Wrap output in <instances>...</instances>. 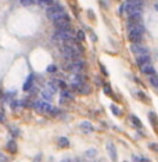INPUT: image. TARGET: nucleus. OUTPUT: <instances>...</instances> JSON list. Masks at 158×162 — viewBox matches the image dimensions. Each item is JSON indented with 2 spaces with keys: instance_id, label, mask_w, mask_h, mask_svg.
Masks as SVG:
<instances>
[{
  "instance_id": "7ed1b4c3",
  "label": "nucleus",
  "mask_w": 158,
  "mask_h": 162,
  "mask_svg": "<svg viewBox=\"0 0 158 162\" xmlns=\"http://www.w3.org/2000/svg\"><path fill=\"white\" fill-rule=\"evenodd\" d=\"M143 32H144V26H143L142 24L134 25V26H129V39L133 43H139L140 39H142Z\"/></svg>"
},
{
  "instance_id": "393cba45",
  "label": "nucleus",
  "mask_w": 158,
  "mask_h": 162,
  "mask_svg": "<svg viewBox=\"0 0 158 162\" xmlns=\"http://www.w3.org/2000/svg\"><path fill=\"white\" fill-rule=\"evenodd\" d=\"M155 10H157V11H158V4H155Z\"/></svg>"
},
{
  "instance_id": "4be33fe9",
  "label": "nucleus",
  "mask_w": 158,
  "mask_h": 162,
  "mask_svg": "<svg viewBox=\"0 0 158 162\" xmlns=\"http://www.w3.org/2000/svg\"><path fill=\"white\" fill-rule=\"evenodd\" d=\"M0 162H7V158H6V155L0 154Z\"/></svg>"
},
{
  "instance_id": "9d476101",
  "label": "nucleus",
  "mask_w": 158,
  "mask_h": 162,
  "mask_svg": "<svg viewBox=\"0 0 158 162\" xmlns=\"http://www.w3.org/2000/svg\"><path fill=\"white\" fill-rule=\"evenodd\" d=\"M140 71H142V74H144V75H150V76L154 75V67L151 65L150 62L142 65V67H140Z\"/></svg>"
},
{
  "instance_id": "4468645a",
  "label": "nucleus",
  "mask_w": 158,
  "mask_h": 162,
  "mask_svg": "<svg viewBox=\"0 0 158 162\" xmlns=\"http://www.w3.org/2000/svg\"><path fill=\"white\" fill-rule=\"evenodd\" d=\"M51 96H53V93L50 92V90H43V92H42V97L46 99V100H50Z\"/></svg>"
},
{
  "instance_id": "aec40b11",
  "label": "nucleus",
  "mask_w": 158,
  "mask_h": 162,
  "mask_svg": "<svg viewBox=\"0 0 158 162\" xmlns=\"http://www.w3.org/2000/svg\"><path fill=\"white\" fill-rule=\"evenodd\" d=\"M132 121L134 122V125H136V126H139V128L142 126V122H140V121H139V119H137L136 116H132Z\"/></svg>"
},
{
  "instance_id": "f8f14e48",
  "label": "nucleus",
  "mask_w": 158,
  "mask_h": 162,
  "mask_svg": "<svg viewBox=\"0 0 158 162\" xmlns=\"http://www.w3.org/2000/svg\"><path fill=\"white\" fill-rule=\"evenodd\" d=\"M80 128H82L85 132H92L93 130V126L90 125V122H82V124H80Z\"/></svg>"
},
{
  "instance_id": "f03ea898",
  "label": "nucleus",
  "mask_w": 158,
  "mask_h": 162,
  "mask_svg": "<svg viewBox=\"0 0 158 162\" xmlns=\"http://www.w3.org/2000/svg\"><path fill=\"white\" fill-rule=\"evenodd\" d=\"M63 53H64V55H65L68 60H76L79 55H80L79 49L75 46V45H72L71 40L65 42V46H64V49H63Z\"/></svg>"
},
{
  "instance_id": "6ab92c4d",
  "label": "nucleus",
  "mask_w": 158,
  "mask_h": 162,
  "mask_svg": "<svg viewBox=\"0 0 158 162\" xmlns=\"http://www.w3.org/2000/svg\"><path fill=\"white\" fill-rule=\"evenodd\" d=\"M20 3H21V4H24V6H29V4H32V3H36V1H32V0H21Z\"/></svg>"
},
{
  "instance_id": "423d86ee",
  "label": "nucleus",
  "mask_w": 158,
  "mask_h": 162,
  "mask_svg": "<svg viewBox=\"0 0 158 162\" xmlns=\"http://www.w3.org/2000/svg\"><path fill=\"white\" fill-rule=\"evenodd\" d=\"M35 108L38 109V111H40V112H49V111H53V108H51V105L49 104L47 101H35Z\"/></svg>"
},
{
  "instance_id": "dca6fc26",
  "label": "nucleus",
  "mask_w": 158,
  "mask_h": 162,
  "mask_svg": "<svg viewBox=\"0 0 158 162\" xmlns=\"http://www.w3.org/2000/svg\"><path fill=\"white\" fill-rule=\"evenodd\" d=\"M7 148H8V150H11V153H16V151H17L16 143H14V141H10V143L7 144Z\"/></svg>"
},
{
  "instance_id": "39448f33",
  "label": "nucleus",
  "mask_w": 158,
  "mask_h": 162,
  "mask_svg": "<svg viewBox=\"0 0 158 162\" xmlns=\"http://www.w3.org/2000/svg\"><path fill=\"white\" fill-rule=\"evenodd\" d=\"M55 38L61 39L64 42H68L72 39V31L71 29H57L55 32Z\"/></svg>"
},
{
  "instance_id": "0eeeda50",
  "label": "nucleus",
  "mask_w": 158,
  "mask_h": 162,
  "mask_svg": "<svg viewBox=\"0 0 158 162\" xmlns=\"http://www.w3.org/2000/svg\"><path fill=\"white\" fill-rule=\"evenodd\" d=\"M54 25L57 26V29H70L71 22H70L68 16H65V17H63V18H60V20L54 21Z\"/></svg>"
},
{
  "instance_id": "2eb2a0df",
  "label": "nucleus",
  "mask_w": 158,
  "mask_h": 162,
  "mask_svg": "<svg viewBox=\"0 0 158 162\" xmlns=\"http://www.w3.org/2000/svg\"><path fill=\"white\" fill-rule=\"evenodd\" d=\"M58 143H60V146L61 147H68V144H70V141L65 139V137H61V139L58 140Z\"/></svg>"
},
{
  "instance_id": "20e7f679",
  "label": "nucleus",
  "mask_w": 158,
  "mask_h": 162,
  "mask_svg": "<svg viewBox=\"0 0 158 162\" xmlns=\"http://www.w3.org/2000/svg\"><path fill=\"white\" fill-rule=\"evenodd\" d=\"M130 50H132V53H133L136 57H142V55H147V54H149L147 47L142 46V45H139V43H133V45L130 46Z\"/></svg>"
},
{
  "instance_id": "412c9836",
  "label": "nucleus",
  "mask_w": 158,
  "mask_h": 162,
  "mask_svg": "<svg viewBox=\"0 0 158 162\" xmlns=\"http://www.w3.org/2000/svg\"><path fill=\"white\" fill-rule=\"evenodd\" d=\"M111 109H112V111H114V112H115L117 115H119V114H121V111H119V108H117V107H115V105H112V107H111Z\"/></svg>"
},
{
  "instance_id": "a211bd4d",
  "label": "nucleus",
  "mask_w": 158,
  "mask_h": 162,
  "mask_svg": "<svg viewBox=\"0 0 158 162\" xmlns=\"http://www.w3.org/2000/svg\"><path fill=\"white\" fill-rule=\"evenodd\" d=\"M108 151H110V154H111V157H112V159H115L117 154L114 153V148H112V146H111V144H108Z\"/></svg>"
},
{
  "instance_id": "f3484780",
  "label": "nucleus",
  "mask_w": 158,
  "mask_h": 162,
  "mask_svg": "<svg viewBox=\"0 0 158 162\" xmlns=\"http://www.w3.org/2000/svg\"><path fill=\"white\" fill-rule=\"evenodd\" d=\"M32 83H33V78H32V76H29V79H28V82H26V83H25V85H24V90H28V89L31 87V85H32Z\"/></svg>"
},
{
  "instance_id": "6e6552de",
  "label": "nucleus",
  "mask_w": 158,
  "mask_h": 162,
  "mask_svg": "<svg viewBox=\"0 0 158 162\" xmlns=\"http://www.w3.org/2000/svg\"><path fill=\"white\" fill-rule=\"evenodd\" d=\"M61 11H64V8L61 7L60 4H53V6L47 7V10H46L49 18H50V17H53V16H55L57 13H61Z\"/></svg>"
},
{
  "instance_id": "b1692460",
  "label": "nucleus",
  "mask_w": 158,
  "mask_h": 162,
  "mask_svg": "<svg viewBox=\"0 0 158 162\" xmlns=\"http://www.w3.org/2000/svg\"><path fill=\"white\" fill-rule=\"evenodd\" d=\"M83 38H85V36H83V32L79 31L78 32V39H83Z\"/></svg>"
},
{
  "instance_id": "1a4fd4ad",
  "label": "nucleus",
  "mask_w": 158,
  "mask_h": 162,
  "mask_svg": "<svg viewBox=\"0 0 158 162\" xmlns=\"http://www.w3.org/2000/svg\"><path fill=\"white\" fill-rule=\"evenodd\" d=\"M82 67H83V62L82 61H75V62L68 64L67 65V70L72 71V72H79V71H82Z\"/></svg>"
},
{
  "instance_id": "f257e3e1",
  "label": "nucleus",
  "mask_w": 158,
  "mask_h": 162,
  "mask_svg": "<svg viewBox=\"0 0 158 162\" xmlns=\"http://www.w3.org/2000/svg\"><path fill=\"white\" fill-rule=\"evenodd\" d=\"M142 4L143 1H140V0L125 1V11L129 16V18L130 17H140V14H142Z\"/></svg>"
},
{
  "instance_id": "5701e85b",
  "label": "nucleus",
  "mask_w": 158,
  "mask_h": 162,
  "mask_svg": "<svg viewBox=\"0 0 158 162\" xmlns=\"http://www.w3.org/2000/svg\"><path fill=\"white\" fill-rule=\"evenodd\" d=\"M47 71H49V72H54V71H55V65H50V67L47 68Z\"/></svg>"
},
{
  "instance_id": "9b49d317",
  "label": "nucleus",
  "mask_w": 158,
  "mask_h": 162,
  "mask_svg": "<svg viewBox=\"0 0 158 162\" xmlns=\"http://www.w3.org/2000/svg\"><path fill=\"white\" fill-rule=\"evenodd\" d=\"M136 61H137V64L142 67V65H144V64L150 62V55L147 54V55H142V57H136Z\"/></svg>"
},
{
  "instance_id": "ddd939ff",
  "label": "nucleus",
  "mask_w": 158,
  "mask_h": 162,
  "mask_svg": "<svg viewBox=\"0 0 158 162\" xmlns=\"http://www.w3.org/2000/svg\"><path fill=\"white\" fill-rule=\"evenodd\" d=\"M150 83L153 86L158 87V75H151L150 76Z\"/></svg>"
}]
</instances>
